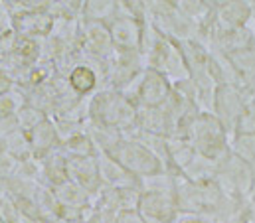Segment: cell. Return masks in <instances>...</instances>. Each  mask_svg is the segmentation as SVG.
Instances as JSON below:
<instances>
[{"label":"cell","mask_w":255,"mask_h":223,"mask_svg":"<svg viewBox=\"0 0 255 223\" xmlns=\"http://www.w3.org/2000/svg\"><path fill=\"white\" fill-rule=\"evenodd\" d=\"M67 178L87 190L91 196H97L103 190L97 154L87 158H67Z\"/></svg>","instance_id":"12"},{"label":"cell","mask_w":255,"mask_h":223,"mask_svg":"<svg viewBox=\"0 0 255 223\" xmlns=\"http://www.w3.org/2000/svg\"><path fill=\"white\" fill-rule=\"evenodd\" d=\"M230 150L255 168V134H234L230 138Z\"/></svg>","instance_id":"22"},{"label":"cell","mask_w":255,"mask_h":223,"mask_svg":"<svg viewBox=\"0 0 255 223\" xmlns=\"http://www.w3.org/2000/svg\"><path fill=\"white\" fill-rule=\"evenodd\" d=\"M254 97L244 87H232V85H218L212 101V112L220 118V122L228 128L230 134H234V128L242 116L244 109Z\"/></svg>","instance_id":"9"},{"label":"cell","mask_w":255,"mask_h":223,"mask_svg":"<svg viewBox=\"0 0 255 223\" xmlns=\"http://www.w3.org/2000/svg\"><path fill=\"white\" fill-rule=\"evenodd\" d=\"M16 118H18L20 130L30 132V130L36 128L40 122H44V120L48 118V114H46V111H42L40 107H34V105H30V103H26L20 111L16 112Z\"/></svg>","instance_id":"23"},{"label":"cell","mask_w":255,"mask_h":223,"mask_svg":"<svg viewBox=\"0 0 255 223\" xmlns=\"http://www.w3.org/2000/svg\"><path fill=\"white\" fill-rule=\"evenodd\" d=\"M186 138L198 154L214 162H222L230 154L232 134L212 111H200L192 118Z\"/></svg>","instance_id":"3"},{"label":"cell","mask_w":255,"mask_h":223,"mask_svg":"<svg viewBox=\"0 0 255 223\" xmlns=\"http://www.w3.org/2000/svg\"><path fill=\"white\" fill-rule=\"evenodd\" d=\"M174 223H214L208 220L206 216H198V214H178Z\"/></svg>","instance_id":"26"},{"label":"cell","mask_w":255,"mask_h":223,"mask_svg":"<svg viewBox=\"0 0 255 223\" xmlns=\"http://www.w3.org/2000/svg\"><path fill=\"white\" fill-rule=\"evenodd\" d=\"M242 220H244V218H242ZM242 220H240V222H242ZM240 222H238V223H240Z\"/></svg>","instance_id":"30"},{"label":"cell","mask_w":255,"mask_h":223,"mask_svg":"<svg viewBox=\"0 0 255 223\" xmlns=\"http://www.w3.org/2000/svg\"><path fill=\"white\" fill-rule=\"evenodd\" d=\"M87 122L99 128H107L125 136L138 132V109L119 89L97 91L87 101Z\"/></svg>","instance_id":"1"},{"label":"cell","mask_w":255,"mask_h":223,"mask_svg":"<svg viewBox=\"0 0 255 223\" xmlns=\"http://www.w3.org/2000/svg\"><path fill=\"white\" fill-rule=\"evenodd\" d=\"M144 22L146 20L132 14L127 2H119V14L109 24L113 48L117 52H140Z\"/></svg>","instance_id":"7"},{"label":"cell","mask_w":255,"mask_h":223,"mask_svg":"<svg viewBox=\"0 0 255 223\" xmlns=\"http://www.w3.org/2000/svg\"><path fill=\"white\" fill-rule=\"evenodd\" d=\"M117 14H119V2L117 0H87V2H83L79 20L99 22V24L109 26Z\"/></svg>","instance_id":"18"},{"label":"cell","mask_w":255,"mask_h":223,"mask_svg":"<svg viewBox=\"0 0 255 223\" xmlns=\"http://www.w3.org/2000/svg\"><path fill=\"white\" fill-rule=\"evenodd\" d=\"M69 89L73 95H77L79 99L81 97H87V95H95L97 91H101L99 85H103L101 81V71L95 63H87V61H77L69 67L67 71V77H65Z\"/></svg>","instance_id":"11"},{"label":"cell","mask_w":255,"mask_h":223,"mask_svg":"<svg viewBox=\"0 0 255 223\" xmlns=\"http://www.w3.org/2000/svg\"><path fill=\"white\" fill-rule=\"evenodd\" d=\"M4 152H6V148H4V140H2V136H0V158L4 156Z\"/></svg>","instance_id":"28"},{"label":"cell","mask_w":255,"mask_h":223,"mask_svg":"<svg viewBox=\"0 0 255 223\" xmlns=\"http://www.w3.org/2000/svg\"><path fill=\"white\" fill-rule=\"evenodd\" d=\"M218 164L220 162H214L202 154L196 152V156L192 158V162L184 168V172L180 174L182 178L192 180V182H200V180H214L216 178V172H218Z\"/></svg>","instance_id":"20"},{"label":"cell","mask_w":255,"mask_h":223,"mask_svg":"<svg viewBox=\"0 0 255 223\" xmlns=\"http://www.w3.org/2000/svg\"><path fill=\"white\" fill-rule=\"evenodd\" d=\"M230 59L238 71L242 87L255 99V46L232 54Z\"/></svg>","instance_id":"17"},{"label":"cell","mask_w":255,"mask_h":223,"mask_svg":"<svg viewBox=\"0 0 255 223\" xmlns=\"http://www.w3.org/2000/svg\"><path fill=\"white\" fill-rule=\"evenodd\" d=\"M97 162H99V174L103 188H138L142 190V182L128 174L119 162H115L109 154L97 152Z\"/></svg>","instance_id":"14"},{"label":"cell","mask_w":255,"mask_h":223,"mask_svg":"<svg viewBox=\"0 0 255 223\" xmlns=\"http://www.w3.org/2000/svg\"><path fill=\"white\" fill-rule=\"evenodd\" d=\"M234 134H255V99H252L248 103V107L244 109L236 128H234Z\"/></svg>","instance_id":"24"},{"label":"cell","mask_w":255,"mask_h":223,"mask_svg":"<svg viewBox=\"0 0 255 223\" xmlns=\"http://www.w3.org/2000/svg\"><path fill=\"white\" fill-rule=\"evenodd\" d=\"M0 223H32L18 208L12 194L0 186Z\"/></svg>","instance_id":"21"},{"label":"cell","mask_w":255,"mask_h":223,"mask_svg":"<svg viewBox=\"0 0 255 223\" xmlns=\"http://www.w3.org/2000/svg\"><path fill=\"white\" fill-rule=\"evenodd\" d=\"M28 138H30V144H32V152H34V158H44L48 156L50 152L54 150H60L62 148V136L58 132V126H56V120H52L50 116L40 122L36 128H32L30 132H26Z\"/></svg>","instance_id":"13"},{"label":"cell","mask_w":255,"mask_h":223,"mask_svg":"<svg viewBox=\"0 0 255 223\" xmlns=\"http://www.w3.org/2000/svg\"><path fill=\"white\" fill-rule=\"evenodd\" d=\"M252 20H254V2L224 0V2H216L212 28H216V30H242V28H250Z\"/></svg>","instance_id":"10"},{"label":"cell","mask_w":255,"mask_h":223,"mask_svg":"<svg viewBox=\"0 0 255 223\" xmlns=\"http://www.w3.org/2000/svg\"><path fill=\"white\" fill-rule=\"evenodd\" d=\"M4 140V148H6V154H10L14 160H18L20 164L22 162H28L34 158V152H32V144H30V138L24 130H14L6 136H2Z\"/></svg>","instance_id":"19"},{"label":"cell","mask_w":255,"mask_h":223,"mask_svg":"<svg viewBox=\"0 0 255 223\" xmlns=\"http://www.w3.org/2000/svg\"><path fill=\"white\" fill-rule=\"evenodd\" d=\"M58 204L62 210H73V212H85L93 206L95 196H91L87 190H83L79 184L71 182L69 178L65 180L64 184L52 188Z\"/></svg>","instance_id":"16"},{"label":"cell","mask_w":255,"mask_h":223,"mask_svg":"<svg viewBox=\"0 0 255 223\" xmlns=\"http://www.w3.org/2000/svg\"><path fill=\"white\" fill-rule=\"evenodd\" d=\"M50 223H60V222H50Z\"/></svg>","instance_id":"29"},{"label":"cell","mask_w":255,"mask_h":223,"mask_svg":"<svg viewBox=\"0 0 255 223\" xmlns=\"http://www.w3.org/2000/svg\"><path fill=\"white\" fill-rule=\"evenodd\" d=\"M105 154H109L115 162H119L128 174H132L140 182L166 172L164 164L136 136H119L105 150Z\"/></svg>","instance_id":"4"},{"label":"cell","mask_w":255,"mask_h":223,"mask_svg":"<svg viewBox=\"0 0 255 223\" xmlns=\"http://www.w3.org/2000/svg\"><path fill=\"white\" fill-rule=\"evenodd\" d=\"M123 93L138 111L156 109V107H162L172 95V83L162 73L150 67H144L123 89Z\"/></svg>","instance_id":"5"},{"label":"cell","mask_w":255,"mask_h":223,"mask_svg":"<svg viewBox=\"0 0 255 223\" xmlns=\"http://www.w3.org/2000/svg\"><path fill=\"white\" fill-rule=\"evenodd\" d=\"M216 182L220 188L242 202H254L255 196V168L238 158L236 154H230L218 164L216 172Z\"/></svg>","instance_id":"6"},{"label":"cell","mask_w":255,"mask_h":223,"mask_svg":"<svg viewBox=\"0 0 255 223\" xmlns=\"http://www.w3.org/2000/svg\"><path fill=\"white\" fill-rule=\"evenodd\" d=\"M252 32H254V42H255V2H254V20H252Z\"/></svg>","instance_id":"27"},{"label":"cell","mask_w":255,"mask_h":223,"mask_svg":"<svg viewBox=\"0 0 255 223\" xmlns=\"http://www.w3.org/2000/svg\"><path fill=\"white\" fill-rule=\"evenodd\" d=\"M115 223H144V220L140 218V214L136 210H125V212H119Z\"/></svg>","instance_id":"25"},{"label":"cell","mask_w":255,"mask_h":223,"mask_svg":"<svg viewBox=\"0 0 255 223\" xmlns=\"http://www.w3.org/2000/svg\"><path fill=\"white\" fill-rule=\"evenodd\" d=\"M140 56L144 59L146 67L162 73L170 83L188 79V69H186L178 42L160 34L148 20L144 22V30H142Z\"/></svg>","instance_id":"2"},{"label":"cell","mask_w":255,"mask_h":223,"mask_svg":"<svg viewBox=\"0 0 255 223\" xmlns=\"http://www.w3.org/2000/svg\"><path fill=\"white\" fill-rule=\"evenodd\" d=\"M138 132L172 138L174 136V120H172L170 112L164 109V105L156 107V109H140L138 111Z\"/></svg>","instance_id":"15"},{"label":"cell","mask_w":255,"mask_h":223,"mask_svg":"<svg viewBox=\"0 0 255 223\" xmlns=\"http://www.w3.org/2000/svg\"><path fill=\"white\" fill-rule=\"evenodd\" d=\"M136 212L144 223H174L180 214L176 190H142Z\"/></svg>","instance_id":"8"}]
</instances>
